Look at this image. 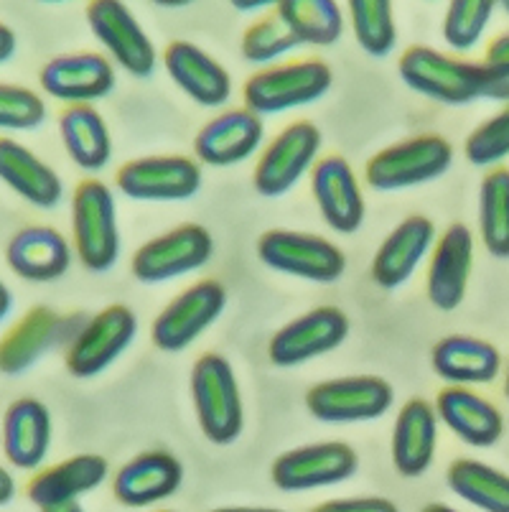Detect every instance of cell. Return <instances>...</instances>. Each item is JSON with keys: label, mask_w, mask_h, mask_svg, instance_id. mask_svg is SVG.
Wrapping results in <instances>:
<instances>
[{"label": "cell", "mask_w": 509, "mask_h": 512, "mask_svg": "<svg viewBox=\"0 0 509 512\" xmlns=\"http://www.w3.org/2000/svg\"><path fill=\"white\" fill-rule=\"evenodd\" d=\"M484 64H487L489 69H494V72L509 77V31H507V34L497 36V39L489 44L487 59H484Z\"/></svg>", "instance_id": "41"}, {"label": "cell", "mask_w": 509, "mask_h": 512, "mask_svg": "<svg viewBox=\"0 0 509 512\" xmlns=\"http://www.w3.org/2000/svg\"><path fill=\"white\" fill-rule=\"evenodd\" d=\"M479 235L489 255L509 258V169L497 166L479 186Z\"/></svg>", "instance_id": "34"}, {"label": "cell", "mask_w": 509, "mask_h": 512, "mask_svg": "<svg viewBox=\"0 0 509 512\" xmlns=\"http://www.w3.org/2000/svg\"><path fill=\"white\" fill-rule=\"evenodd\" d=\"M41 90L67 105H92L115 87V67L107 57L95 51L62 54L41 67Z\"/></svg>", "instance_id": "17"}, {"label": "cell", "mask_w": 509, "mask_h": 512, "mask_svg": "<svg viewBox=\"0 0 509 512\" xmlns=\"http://www.w3.org/2000/svg\"><path fill=\"white\" fill-rule=\"evenodd\" d=\"M471 265H474V235L466 225L454 222L438 237L428 265L426 293L436 309H459L469 288Z\"/></svg>", "instance_id": "20"}, {"label": "cell", "mask_w": 509, "mask_h": 512, "mask_svg": "<svg viewBox=\"0 0 509 512\" xmlns=\"http://www.w3.org/2000/svg\"><path fill=\"white\" fill-rule=\"evenodd\" d=\"M349 337V319L336 306H316L288 321L270 337L268 360L275 367H298L334 352Z\"/></svg>", "instance_id": "13"}, {"label": "cell", "mask_w": 509, "mask_h": 512, "mask_svg": "<svg viewBox=\"0 0 509 512\" xmlns=\"http://www.w3.org/2000/svg\"><path fill=\"white\" fill-rule=\"evenodd\" d=\"M191 400L199 428L212 444L227 446L240 439L245 426L240 385L230 360L204 352L191 367Z\"/></svg>", "instance_id": "2"}, {"label": "cell", "mask_w": 509, "mask_h": 512, "mask_svg": "<svg viewBox=\"0 0 509 512\" xmlns=\"http://www.w3.org/2000/svg\"><path fill=\"white\" fill-rule=\"evenodd\" d=\"M84 16L95 39L125 72L133 77H151L156 69V46L128 6L118 0H92Z\"/></svg>", "instance_id": "15"}, {"label": "cell", "mask_w": 509, "mask_h": 512, "mask_svg": "<svg viewBox=\"0 0 509 512\" xmlns=\"http://www.w3.org/2000/svg\"><path fill=\"white\" fill-rule=\"evenodd\" d=\"M59 133L69 158L79 169L100 171L110 164V128L92 105H69L59 115Z\"/></svg>", "instance_id": "31"}, {"label": "cell", "mask_w": 509, "mask_h": 512, "mask_svg": "<svg viewBox=\"0 0 509 512\" xmlns=\"http://www.w3.org/2000/svg\"><path fill=\"white\" fill-rule=\"evenodd\" d=\"M502 11L509 16V0H507V3H502Z\"/></svg>", "instance_id": "50"}, {"label": "cell", "mask_w": 509, "mask_h": 512, "mask_svg": "<svg viewBox=\"0 0 509 512\" xmlns=\"http://www.w3.org/2000/svg\"><path fill=\"white\" fill-rule=\"evenodd\" d=\"M359 467V456L344 441L298 446L280 454L270 467L273 484L283 492H308L347 482Z\"/></svg>", "instance_id": "11"}, {"label": "cell", "mask_w": 509, "mask_h": 512, "mask_svg": "<svg viewBox=\"0 0 509 512\" xmlns=\"http://www.w3.org/2000/svg\"><path fill=\"white\" fill-rule=\"evenodd\" d=\"M46 105L34 90L21 85H0V128L36 130L44 125Z\"/></svg>", "instance_id": "39"}, {"label": "cell", "mask_w": 509, "mask_h": 512, "mask_svg": "<svg viewBox=\"0 0 509 512\" xmlns=\"http://www.w3.org/2000/svg\"><path fill=\"white\" fill-rule=\"evenodd\" d=\"M438 421L446 423L464 444L487 449L494 446L504 434V416L492 400L474 393L471 388L446 385L436 395Z\"/></svg>", "instance_id": "25"}, {"label": "cell", "mask_w": 509, "mask_h": 512, "mask_svg": "<svg viewBox=\"0 0 509 512\" xmlns=\"http://www.w3.org/2000/svg\"><path fill=\"white\" fill-rule=\"evenodd\" d=\"M41 512H84L79 502H67V505H54V507H46Z\"/></svg>", "instance_id": "46"}, {"label": "cell", "mask_w": 509, "mask_h": 512, "mask_svg": "<svg viewBox=\"0 0 509 512\" xmlns=\"http://www.w3.org/2000/svg\"><path fill=\"white\" fill-rule=\"evenodd\" d=\"M212 512H280V510H273V507H222V510H212Z\"/></svg>", "instance_id": "45"}, {"label": "cell", "mask_w": 509, "mask_h": 512, "mask_svg": "<svg viewBox=\"0 0 509 512\" xmlns=\"http://www.w3.org/2000/svg\"><path fill=\"white\" fill-rule=\"evenodd\" d=\"M115 184L135 202H186L202 189V169L186 156L133 158L120 166Z\"/></svg>", "instance_id": "12"}, {"label": "cell", "mask_w": 509, "mask_h": 512, "mask_svg": "<svg viewBox=\"0 0 509 512\" xmlns=\"http://www.w3.org/2000/svg\"><path fill=\"white\" fill-rule=\"evenodd\" d=\"M6 263L23 281L51 283L69 271L72 248L54 227L28 225L8 240Z\"/></svg>", "instance_id": "24"}, {"label": "cell", "mask_w": 509, "mask_h": 512, "mask_svg": "<svg viewBox=\"0 0 509 512\" xmlns=\"http://www.w3.org/2000/svg\"><path fill=\"white\" fill-rule=\"evenodd\" d=\"M420 512H459V510H454V507L443 505V502H431V505H426Z\"/></svg>", "instance_id": "47"}, {"label": "cell", "mask_w": 509, "mask_h": 512, "mask_svg": "<svg viewBox=\"0 0 509 512\" xmlns=\"http://www.w3.org/2000/svg\"><path fill=\"white\" fill-rule=\"evenodd\" d=\"M504 395L509 398V362H507V370H504Z\"/></svg>", "instance_id": "49"}, {"label": "cell", "mask_w": 509, "mask_h": 512, "mask_svg": "<svg viewBox=\"0 0 509 512\" xmlns=\"http://www.w3.org/2000/svg\"><path fill=\"white\" fill-rule=\"evenodd\" d=\"M464 153L469 164L479 169H489L509 158V105L471 130L464 143Z\"/></svg>", "instance_id": "38"}, {"label": "cell", "mask_w": 509, "mask_h": 512, "mask_svg": "<svg viewBox=\"0 0 509 512\" xmlns=\"http://www.w3.org/2000/svg\"><path fill=\"white\" fill-rule=\"evenodd\" d=\"M214 253V240L207 227L186 222L140 245L130 260V273L140 283H163L202 268Z\"/></svg>", "instance_id": "10"}, {"label": "cell", "mask_w": 509, "mask_h": 512, "mask_svg": "<svg viewBox=\"0 0 509 512\" xmlns=\"http://www.w3.org/2000/svg\"><path fill=\"white\" fill-rule=\"evenodd\" d=\"M227 306V291L214 278L194 283L181 291L166 309L153 319L151 339L161 352H184L202 337Z\"/></svg>", "instance_id": "9"}, {"label": "cell", "mask_w": 509, "mask_h": 512, "mask_svg": "<svg viewBox=\"0 0 509 512\" xmlns=\"http://www.w3.org/2000/svg\"><path fill=\"white\" fill-rule=\"evenodd\" d=\"M13 492H16V479H13L11 469L3 467V472H0V505H11Z\"/></svg>", "instance_id": "43"}, {"label": "cell", "mask_w": 509, "mask_h": 512, "mask_svg": "<svg viewBox=\"0 0 509 512\" xmlns=\"http://www.w3.org/2000/svg\"><path fill=\"white\" fill-rule=\"evenodd\" d=\"M265 136V125L260 115L247 107H232L199 128L194 138V153L202 164L224 169L247 161L258 151Z\"/></svg>", "instance_id": "18"}, {"label": "cell", "mask_w": 509, "mask_h": 512, "mask_svg": "<svg viewBox=\"0 0 509 512\" xmlns=\"http://www.w3.org/2000/svg\"><path fill=\"white\" fill-rule=\"evenodd\" d=\"M438 444V413L426 398H410L392 428V464L403 477H420L433 464Z\"/></svg>", "instance_id": "27"}, {"label": "cell", "mask_w": 509, "mask_h": 512, "mask_svg": "<svg viewBox=\"0 0 509 512\" xmlns=\"http://www.w3.org/2000/svg\"><path fill=\"white\" fill-rule=\"evenodd\" d=\"M13 54H16V34H13L11 26H0V64L11 62Z\"/></svg>", "instance_id": "42"}, {"label": "cell", "mask_w": 509, "mask_h": 512, "mask_svg": "<svg viewBox=\"0 0 509 512\" xmlns=\"http://www.w3.org/2000/svg\"><path fill=\"white\" fill-rule=\"evenodd\" d=\"M74 248L87 271H110L120 255L118 207L110 186L100 179H84L72 194Z\"/></svg>", "instance_id": "3"}, {"label": "cell", "mask_w": 509, "mask_h": 512, "mask_svg": "<svg viewBox=\"0 0 509 512\" xmlns=\"http://www.w3.org/2000/svg\"><path fill=\"white\" fill-rule=\"evenodd\" d=\"M398 72L410 90L443 105H469L476 100H504L509 105V77L487 64L448 57L431 46H410L400 57Z\"/></svg>", "instance_id": "1"}, {"label": "cell", "mask_w": 509, "mask_h": 512, "mask_svg": "<svg viewBox=\"0 0 509 512\" xmlns=\"http://www.w3.org/2000/svg\"><path fill=\"white\" fill-rule=\"evenodd\" d=\"M446 482L454 495L482 512H509V474L479 462L456 459L446 472Z\"/></svg>", "instance_id": "32"}, {"label": "cell", "mask_w": 509, "mask_h": 512, "mask_svg": "<svg viewBox=\"0 0 509 512\" xmlns=\"http://www.w3.org/2000/svg\"><path fill=\"white\" fill-rule=\"evenodd\" d=\"M275 13L298 44L331 46L344 31L342 6L336 0H283L275 3Z\"/></svg>", "instance_id": "33"}, {"label": "cell", "mask_w": 509, "mask_h": 512, "mask_svg": "<svg viewBox=\"0 0 509 512\" xmlns=\"http://www.w3.org/2000/svg\"><path fill=\"white\" fill-rule=\"evenodd\" d=\"M163 67L174 85L196 105L222 107L232 95V77L207 51L191 41H171L163 51Z\"/></svg>", "instance_id": "22"}, {"label": "cell", "mask_w": 509, "mask_h": 512, "mask_svg": "<svg viewBox=\"0 0 509 512\" xmlns=\"http://www.w3.org/2000/svg\"><path fill=\"white\" fill-rule=\"evenodd\" d=\"M321 130L311 120H296L283 128L273 141L265 146L260 156L252 184L255 192L265 199H278L288 194L303 174L314 171L319 164Z\"/></svg>", "instance_id": "7"}, {"label": "cell", "mask_w": 509, "mask_h": 512, "mask_svg": "<svg viewBox=\"0 0 509 512\" xmlns=\"http://www.w3.org/2000/svg\"><path fill=\"white\" fill-rule=\"evenodd\" d=\"M270 3L268 0H237L235 3V8L237 11H265V8H268Z\"/></svg>", "instance_id": "44"}, {"label": "cell", "mask_w": 509, "mask_h": 512, "mask_svg": "<svg viewBox=\"0 0 509 512\" xmlns=\"http://www.w3.org/2000/svg\"><path fill=\"white\" fill-rule=\"evenodd\" d=\"M334 74L321 59L275 64L260 69L245 82V107L255 115H275L293 107L311 105L329 92Z\"/></svg>", "instance_id": "5"}, {"label": "cell", "mask_w": 509, "mask_h": 512, "mask_svg": "<svg viewBox=\"0 0 509 512\" xmlns=\"http://www.w3.org/2000/svg\"><path fill=\"white\" fill-rule=\"evenodd\" d=\"M79 316H62L51 306H34L16 321L0 342V370L6 375H21L31 370L41 357L54 349L62 339L74 342L82 329H77Z\"/></svg>", "instance_id": "16"}, {"label": "cell", "mask_w": 509, "mask_h": 512, "mask_svg": "<svg viewBox=\"0 0 509 512\" xmlns=\"http://www.w3.org/2000/svg\"><path fill=\"white\" fill-rule=\"evenodd\" d=\"M110 474V464L100 454H77L49 469H41L26 487L28 500L39 510L77 502L87 492L97 490Z\"/></svg>", "instance_id": "28"}, {"label": "cell", "mask_w": 509, "mask_h": 512, "mask_svg": "<svg viewBox=\"0 0 509 512\" xmlns=\"http://www.w3.org/2000/svg\"><path fill=\"white\" fill-rule=\"evenodd\" d=\"M161 512H171V510H161Z\"/></svg>", "instance_id": "51"}, {"label": "cell", "mask_w": 509, "mask_h": 512, "mask_svg": "<svg viewBox=\"0 0 509 512\" xmlns=\"http://www.w3.org/2000/svg\"><path fill=\"white\" fill-rule=\"evenodd\" d=\"M431 367L441 380L456 388L487 385L502 372V355L487 339L451 334L433 344Z\"/></svg>", "instance_id": "26"}, {"label": "cell", "mask_w": 509, "mask_h": 512, "mask_svg": "<svg viewBox=\"0 0 509 512\" xmlns=\"http://www.w3.org/2000/svg\"><path fill=\"white\" fill-rule=\"evenodd\" d=\"M184 467L171 451L151 449L133 456L112 477V495L128 507H146L166 500L181 487Z\"/></svg>", "instance_id": "21"}, {"label": "cell", "mask_w": 509, "mask_h": 512, "mask_svg": "<svg viewBox=\"0 0 509 512\" xmlns=\"http://www.w3.org/2000/svg\"><path fill=\"white\" fill-rule=\"evenodd\" d=\"M11 291H8V286H3V309H0V316H8V311H11Z\"/></svg>", "instance_id": "48"}, {"label": "cell", "mask_w": 509, "mask_h": 512, "mask_svg": "<svg viewBox=\"0 0 509 512\" xmlns=\"http://www.w3.org/2000/svg\"><path fill=\"white\" fill-rule=\"evenodd\" d=\"M349 21L357 44L370 57L382 59L398 44V29L392 18V3L387 0H354L349 3Z\"/></svg>", "instance_id": "35"}, {"label": "cell", "mask_w": 509, "mask_h": 512, "mask_svg": "<svg viewBox=\"0 0 509 512\" xmlns=\"http://www.w3.org/2000/svg\"><path fill=\"white\" fill-rule=\"evenodd\" d=\"M0 176L13 192L39 209H51L62 202L64 184L49 164L21 143L0 141Z\"/></svg>", "instance_id": "30"}, {"label": "cell", "mask_w": 509, "mask_h": 512, "mask_svg": "<svg viewBox=\"0 0 509 512\" xmlns=\"http://www.w3.org/2000/svg\"><path fill=\"white\" fill-rule=\"evenodd\" d=\"M494 3L489 0H456L443 16V39L454 51H471L482 41L489 21L494 16Z\"/></svg>", "instance_id": "36"}, {"label": "cell", "mask_w": 509, "mask_h": 512, "mask_svg": "<svg viewBox=\"0 0 509 512\" xmlns=\"http://www.w3.org/2000/svg\"><path fill=\"white\" fill-rule=\"evenodd\" d=\"M451 164L454 146L438 133H426L377 151L364 166V176L377 192H400L441 179Z\"/></svg>", "instance_id": "4"}, {"label": "cell", "mask_w": 509, "mask_h": 512, "mask_svg": "<svg viewBox=\"0 0 509 512\" xmlns=\"http://www.w3.org/2000/svg\"><path fill=\"white\" fill-rule=\"evenodd\" d=\"M51 413L36 398H18L3 416V451L18 469H36L49 454Z\"/></svg>", "instance_id": "29"}, {"label": "cell", "mask_w": 509, "mask_h": 512, "mask_svg": "<svg viewBox=\"0 0 509 512\" xmlns=\"http://www.w3.org/2000/svg\"><path fill=\"white\" fill-rule=\"evenodd\" d=\"M311 512H400L387 497H342L316 505Z\"/></svg>", "instance_id": "40"}, {"label": "cell", "mask_w": 509, "mask_h": 512, "mask_svg": "<svg viewBox=\"0 0 509 512\" xmlns=\"http://www.w3.org/2000/svg\"><path fill=\"white\" fill-rule=\"evenodd\" d=\"M311 194L319 204L326 225L339 235H352L364 222V197L357 174L347 164V158L331 156L319 158L311 171Z\"/></svg>", "instance_id": "19"}, {"label": "cell", "mask_w": 509, "mask_h": 512, "mask_svg": "<svg viewBox=\"0 0 509 512\" xmlns=\"http://www.w3.org/2000/svg\"><path fill=\"white\" fill-rule=\"evenodd\" d=\"M138 332V319L125 304H112L92 316L67 349V370L74 377H95L123 355Z\"/></svg>", "instance_id": "14"}, {"label": "cell", "mask_w": 509, "mask_h": 512, "mask_svg": "<svg viewBox=\"0 0 509 512\" xmlns=\"http://www.w3.org/2000/svg\"><path fill=\"white\" fill-rule=\"evenodd\" d=\"M296 46L301 44L288 31L286 23L280 21L278 13H270V16L258 18L252 26H247L240 49L242 57L250 64H270L275 59L286 57L288 51H293Z\"/></svg>", "instance_id": "37"}, {"label": "cell", "mask_w": 509, "mask_h": 512, "mask_svg": "<svg viewBox=\"0 0 509 512\" xmlns=\"http://www.w3.org/2000/svg\"><path fill=\"white\" fill-rule=\"evenodd\" d=\"M395 390L380 375L336 377L306 393L308 413L321 423H364L390 411Z\"/></svg>", "instance_id": "8"}, {"label": "cell", "mask_w": 509, "mask_h": 512, "mask_svg": "<svg viewBox=\"0 0 509 512\" xmlns=\"http://www.w3.org/2000/svg\"><path fill=\"white\" fill-rule=\"evenodd\" d=\"M436 242L438 237L433 220L423 214H413L403 220L377 248L375 260H372V281L387 291L400 288L405 281H410L428 250L436 248Z\"/></svg>", "instance_id": "23"}, {"label": "cell", "mask_w": 509, "mask_h": 512, "mask_svg": "<svg viewBox=\"0 0 509 512\" xmlns=\"http://www.w3.org/2000/svg\"><path fill=\"white\" fill-rule=\"evenodd\" d=\"M258 258L268 268L311 283H336L347 271V255L321 235L268 230L258 240Z\"/></svg>", "instance_id": "6"}]
</instances>
